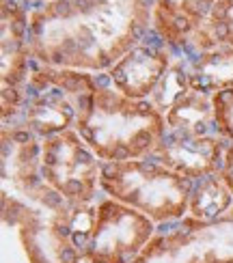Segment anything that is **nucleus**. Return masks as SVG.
<instances>
[{"instance_id":"obj_1","label":"nucleus","mask_w":233,"mask_h":263,"mask_svg":"<svg viewBox=\"0 0 233 263\" xmlns=\"http://www.w3.org/2000/svg\"><path fill=\"white\" fill-rule=\"evenodd\" d=\"M153 30V0H50L30 9L32 59L106 73Z\"/></svg>"},{"instance_id":"obj_2","label":"nucleus","mask_w":233,"mask_h":263,"mask_svg":"<svg viewBox=\"0 0 233 263\" xmlns=\"http://www.w3.org/2000/svg\"><path fill=\"white\" fill-rule=\"evenodd\" d=\"M74 129L102 162H128L149 156L166 134V121L149 100L119 93L104 76Z\"/></svg>"},{"instance_id":"obj_3","label":"nucleus","mask_w":233,"mask_h":263,"mask_svg":"<svg viewBox=\"0 0 233 263\" xmlns=\"http://www.w3.org/2000/svg\"><path fill=\"white\" fill-rule=\"evenodd\" d=\"M3 222L17 231L28 263H84L82 246L93 224L95 203L41 207L0 192Z\"/></svg>"},{"instance_id":"obj_4","label":"nucleus","mask_w":233,"mask_h":263,"mask_svg":"<svg viewBox=\"0 0 233 263\" xmlns=\"http://www.w3.org/2000/svg\"><path fill=\"white\" fill-rule=\"evenodd\" d=\"M104 76L106 73L48 67L35 61L24 86V102L15 123L24 125L41 140L74 129L88 97L104 80Z\"/></svg>"},{"instance_id":"obj_5","label":"nucleus","mask_w":233,"mask_h":263,"mask_svg":"<svg viewBox=\"0 0 233 263\" xmlns=\"http://www.w3.org/2000/svg\"><path fill=\"white\" fill-rule=\"evenodd\" d=\"M102 192L145 214L155 224H169L188 216L192 181L147 158L104 162Z\"/></svg>"},{"instance_id":"obj_6","label":"nucleus","mask_w":233,"mask_h":263,"mask_svg":"<svg viewBox=\"0 0 233 263\" xmlns=\"http://www.w3.org/2000/svg\"><path fill=\"white\" fill-rule=\"evenodd\" d=\"M134 263H233V207L216 220L184 216L160 224Z\"/></svg>"},{"instance_id":"obj_7","label":"nucleus","mask_w":233,"mask_h":263,"mask_svg":"<svg viewBox=\"0 0 233 263\" xmlns=\"http://www.w3.org/2000/svg\"><path fill=\"white\" fill-rule=\"evenodd\" d=\"M158 233L145 214L110 196L95 201L88 237L82 246L84 263H134Z\"/></svg>"},{"instance_id":"obj_8","label":"nucleus","mask_w":233,"mask_h":263,"mask_svg":"<svg viewBox=\"0 0 233 263\" xmlns=\"http://www.w3.org/2000/svg\"><path fill=\"white\" fill-rule=\"evenodd\" d=\"M104 162L76 129L41 140V175L54 192L76 205H93L102 190Z\"/></svg>"},{"instance_id":"obj_9","label":"nucleus","mask_w":233,"mask_h":263,"mask_svg":"<svg viewBox=\"0 0 233 263\" xmlns=\"http://www.w3.org/2000/svg\"><path fill=\"white\" fill-rule=\"evenodd\" d=\"M30 9L28 0H3L0 3V106L3 125L17 121L24 86L32 69L30 48Z\"/></svg>"},{"instance_id":"obj_10","label":"nucleus","mask_w":233,"mask_h":263,"mask_svg":"<svg viewBox=\"0 0 233 263\" xmlns=\"http://www.w3.org/2000/svg\"><path fill=\"white\" fill-rule=\"evenodd\" d=\"M3 192L17 199L41 205L63 207L65 201L43 181L41 175V138H37L24 125H3Z\"/></svg>"},{"instance_id":"obj_11","label":"nucleus","mask_w":233,"mask_h":263,"mask_svg":"<svg viewBox=\"0 0 233 263\" xmlns=\"http://www.w3.org/2000/svg\"><path fill=\"white\" fill-rule=\"evenodd\" d=\"M227 140L220 136H190L166 129L162 140L147 156L188 181H199L220 171Z\"/></svg>"},{"instance_id":"obj_12","label":"nucleus","mask_w":233,"mask_h":263,"mask_svg":"<svg viewBox=\"0 0 233 263\" xmlns=\"http://www.w3.org/2000/svg\"><path fill=\"white\" fill-rule=\"evenodd\" d=\"M175 61V54L162 41H149L147 37L128 54H123L106 71L110 86L132 100H149L155 86Z\"/></svg>"},{"instance_id":"obj_13","label":"nucleus","mask_w":233,"mask_h":263,"mask_svg":"<svg viewBox=\"0 0 233 263\" xmlns=\"http://www.w3.org/2000/svg\"><path fill=\"white\" fill-rule=\"evenodd\" d=\"M216 0H153V35L173 54L184 52Z\"/></svg>"},{"instance_id":"obj_14","label":"nucleus","mask_w":233,"mask_h":263,"mask_svg":"<svg viewBox=\"0 0 233 263\" xmlns=\"http://www.w3.org/2000/svg\"><path fill=\"white\" fill-rule=\"evenodd\" d=\"M190 89L214 95L233 86V48L218 46L212 50L186 57Z\"/></svg>"},{"instance_id":"obj_15","label":"nucleus","mask_w":233,"mask_h":263,"mask_svg":"<svg viewBox=\"0 0 233 263\" xmlns=\"http://www.w3.org/2000/svg\"><path fill=\"white\" fill-rule=\"evenodd\" d=\"M166 129L190 136H218L212 95L190 91L164 112Z\"/></svg>"},{"instance_id":"obj_16","label":"nucleus","mask_w":233,"mask_h":263,"mask_svg":"<svg viewBox=\"0 0 233 263\" xmlns=\"http://www.w3.org/2000/svg\"><path fill=\"white\" fill-rule=\"evenodd\" d=\"M218 46L233 48V0H216L205 24L194 32V37L186 46L184 54L192 57V54Z\"/></svg>"},{"instance_id":"obj_17","label":"nucleus","mask_w":233,"mask_h":263,"mask_svg":"<svg viewBox=\"0 0 233 263\" xmlns=\"http://www.w3.org/2000/svg\"><path fill=\"white\" fill-rule=\"evenodd\" d=\"M233 207V196L220 175H209L192 183L190 201H188V216L199 220H216Z\"/></svg>"},{"instance_id":"obj_18","label":"nucleus","mask_w":233,"mask_h":263,"mask_svg":"<svg viewBox=\"0 0 233 263\" xmlns=\"http://www.w3.org/2000/svg\"><path fill=\"white\" fill-rule=\"evenodd\" d=\"M192 89H190V80H188V61L184 57H175L169 71L164 73V78L160 80V84L155 86V91L151 93L149 102L164 115L171 106H175Z\"/></svg>"},{"instance_id":"obj_19","label":"nucleus","mask_w":233,"mask_h":263,"mask_svg":"<svg viewBox=\"0 0 233 263\" xmlns=\"http://www.w3.org/2000/svg\"><path fill=\"white\" fill-rule=\"evenodd\" d=\"M216 132L220 138L233 142V86L225 91H218L212 95Z\"/></svg>"},{"instance_id":"obj_20","label":"nucleus","mask_w":233,"mask_h":263,"mask_svg":"<svg viewBox=\"0 0 233 263\" xmlns=\"http://www.w3.org/2000/svg\"><path fill=\"white\" fill-rule=\"evenodd\" d=\"M220 179L225 181V185L229 188L231 196H233V142H227L225 147V156H223V164H220Z\"/></svg>"},{"instance_id":"obj_21","label":"nucleus","mask_w":233,"mask_h":263,"mask_svg":"<svg viewBox=\"0 0 233 263\" xmlns=\"http://www.w3.org/2000/svg\"><path fill=\"white\" fill-rule=\"evenodd\" d=\"M30 5H39V3H50V0H28Z\"/></svg>"}]
</instances>
